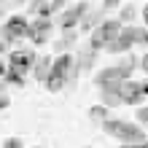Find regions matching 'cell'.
<instances>
[{"instance_id": "1", "label": "cell", "mask_w": 148, "mask_h": 148, "mask_svg": "<svg viewBox=\"0 0 148 148\" xmlns=\"http://www.w3.org/2000/svg\"><path fill=\"white\" fill-rule=\"evenodd\" d=\"M102 132L108 137L119 143H140V140H148L145 137V129L135 121H124V119H105L102 121Z\"/></svg>"}, {"instance_id": "2", "label": "cell", "mask_w": 148, "mask_h": 148, "mask_svg": "<svg viewBox=\"0 0 148 148\" xmlns=\"http://www.w3.org/2000/svg\"><path fill=\"white\" fill-rule=\"evenodd\" d=\"M73 65H75V57L70 54H59L54 57V65H51V73L46 78V89L51 94H57V92H62L67 81H70V70H73Z\"/></svg>"}, {"instance_id": "3", "label": "cell", "mask_w": 148, "mask_h": 148, "mask_svg": "<svg viewBox=\"0 0 148 148\" xmlns=\"http://www.w3.org/2000/svg\"><path fill=\"white\" fill-rule=\"evenodd\" d=\"M121 27H124V22H121V19H105V22L100 24V27H94V30L89 32V46H92L94 51L108 49L110 43L119 38Z\"/></svg>"}, {"instance_id": "4", "label": "cell", "mask_w": 148, "mask_h": 148, "mask_svg": "<svg viewBox=\"0 0 148 148\" xmlns=\"http://www.w3.org/2000/svg\"><path fill=\"white\" fill-rule=\"evenodd\" d=\"M135 65H140V59L129 57V59H124V62H119L113 67H102L100 73H94V84L97 86H102V84H121V81H127V78H132Z\"/></svg>"}, {"instance_id": "5", "label": "cell", "mask_w": 148, "mask_h": 148, "mask_svg": "<svg viewBox=\"0 0 148 148\" xmlns=\"http://www.w3.org/2000/svg\"><path fill=\"white\" fill-rule=\"evenodd\" d=\"M137 43H143V27L124 24V27H121V32H119V38L113 40L105 51H110V54H124V51H129L132 46H137Z\"/></svg>"}, {"instance_id": "6", "label": "cell", "mask_w": 148, "mask_h": 148, "mask_svg": "<svg viewBox=\"0 0 148 148\" xmlns=\"http://www.w3.org/2000/svg\"><path fill=\"white\" fill-rule=\"evenodd\" d=\"M0 35H3L8 43H16V40L27 38V35H30V22H27V16H22V14L8 16V19L0 24Z\"/></svg>"}, {"instance_id": "7", "label": "cell", "mask_w": 148, "mask_h": 148, "mask_svg": "<svg viewBox=\"0 0 148 148\" xmlns=\"http://www.w3.org/2000/svg\"><path fill=\"white\" fill-rule=\"evenodd\" d=\"M86 11H89V3L86 0H78V3H73L70 8H62V14H59V30H75L78 24H81V19L86 16Z\"/></svg>"}, {"instance_id": "8", "label": "cell", "mask_w": 148, "mask_h": 148, "mask_svg": "<svg viewBox=\"0 0 148 148\" xmlns=\"http://www.w3.org/2000/svg\"><path fill=\"white\" fill-rule=\"evenodd\" d=\"M51 27H54L51 16H38V19H32L30 22V35H27V40L32 43V46H43V43L49 40Z\"/></svg>"}, {"instance_id": "9", "label": "cell", "mask_w": 148, "mask_h": 148, "mask_svg": "<svg viewBox=\"0 0 148 148\" xmlns=\"http://www.w3.org/2000/svg\"><path fill=\"white\" fill-rule=\"evenodd\" d=\"M35 62H38V54L32 49H14L11 54H8V65L19 67L22 73H32Z\"/></svg>"}, {"instance_id": "10", "label": "cell", "mask_w": 148, "mask_h": 148, "mask_svg": "<svg viewBox=\"0 0 148 148\" xmlns=\"http://www.w3.org/2000/svg\"><path fill=\"white\" fill-rule=\"evenodd\" d=\"M121 97H124V105H140L148 94H145V89H143V84L127 78V81H121Z\"/></svg>"}, {"instance_id": "11", "label": "cell", "mask_w": 148, "mask_h": 148, "mask_svg": "<svg viewBox=\"0 0 148 148\" xmlns=\"http://www.w3.org/2000/svg\"><path fill=\"white\" fill-rule=\"evenodd\" d=\"M97 92H100V100L105 102L108 108L124 105V97H121V84H102V86H97Z\"/></svg>"}, {"instance_id": "12", "label": "cell", "mask_w": 148, "mask_h": 148, "mask_svg": "<svg viewBox=\"0 0 148 148\" xmlns=\"http://www.w3.org/2000/svg\"><path fill=\"white\" fill-rule=\"evenodd\" d=\"M105 19H108V11H105L102 5H100V8H89L86 16L81 19V24H78V30H81V32H92L94 27H100Z\"/></svg>"}, {"instance_id": "13", "label": "cell", "mask_w": 148, "mask_h": 148, "mask_svg": "<svg viewBox=\"0 0 148 148\" xmlns=\"http://www.w3.org/2000/svg\"><path fill=\"white\" fill-rule=\"evenodd\" d=\"M65 3H67V0H32L30 14H35V16H51V14L62 11Z\"/></svg>"}, {"instance_id": "14", "label": "cell", "mask_w": 148, "mask_h": 148, "mask_svg": "<svg viewBox=\"0 0 148 148\" xmlns=\"http://www.w3.org/2000/svg\"><path fill=\"white\" fill-rule=\"evenodd\" d=\"M51 65H54V59H51L49 54L38 57L35 67H32V78H35V81H40V84H46V78H49V73H51Z\"/></svg>"}, {"instance_id": "15", "label": "cell", "mask_w": 148, "mask_h": 148, "mask_svg": "<svg viewBox=\"0 0 148 148\" xmlns=\"http://www.w3.org/2000/svg\"><path fill=\"white\" fill-rule=\"evenodd\" d=\"M94 57H97V51H94L92 46H86L81 51V57L75 59V67H78V73H89V67L94 65Z\"/></svg>"}, {"instance_id": "16", "label": "cell", "mask_w": 148, "mask_h": 148, "mask_svg": "<svg viewBox=\"0 0 148 148\" xmlns=\"http://www.w3.org/2000/svg\"><path fill=\"white\" fill-rule=\"evenodd\" d=\"M27 73H22L19 67H14V65H8L5 67V75H3V81L8 84V86H24L27 84V78H24Z\"/></svg>"}, {"instance_id": "17", "label": "cell", "mask_w": 148, "mask_h": 148, "mask_svg": "<svg viewBox=\"0 0 148 148\" xmlns=\"http://www.w3.org/2000/svg\"><path fill=\"white\" fill-rule=\"evenodd\" d=\"M89 119H92V121H100V124H102L105 119H110L108 105H105V102H102V105H92V108H89Z\"/></svg>"}, {"instance_id": "18", "label": "cell", "mask_w": 148, "mask_h": 148, "mask_svg": "<svg viewBox=\"0 0 148 148\" xmlns=\"http://www.w3.org/2000/svg\"><path fill=\"white\" fill-rule=\"evenodd\" d=\"M70 43H75V32H73V30H67V32H65V38L57 43V49H59V51H65L67 46H70Z\"/></svg>"}, {"instance_id": "19", "label": "cell", "mask_w": 148, "mask_h": 148, "mask_svg": "<svg viewBox=\"0 0 148 148\" xmlns=\"http://www.w3.org/2000/svg\"><path fill=\"white\" fill-rule=\"evenodd\" d=\"M0 148H24V143H22V137H5Z\"/></svg>"}, {"instance_id": "20", "label": "cell", "mask_w": 148, "mask_h": 148, "mask_svg": "<svg viewBox=\"0 0 148 148\" xmlns=\"http://www.w3.org/2000/svg\"><path fill=\"white\" fill-rule=\"evenodd\" d=\"M8 105H11V97H8V92H5V89H0V113L8 110Z\"/></svg>"}, {"instance_id": "21", "label": "cell", "mask_w": 148, "mask_h": 148, "mask_svg": "<svg viewBox=\"0 0 148 148\" xmlns=\"http://www.w3.org/2000/svg\"><path fill=\"white\" fill-rule=\"evenodd\" d=\"M135 116H137V121H140V124L148 127V108H137V110H135Z\"/></svg>"}, {"instance_id": "22", "label": "cell", "mask_w": 148, "mask_h": 148, "mask_svg": "<svg viewBox=\"0 0 148 148\" xmlns=\"http://www.w3.org/2000/svg\"><path fill=\"white\" fill-rule=\"evenodd\" d=\"M132 16H135V8H132V5H127L124 11H121V22H129Z\"/></svg>"}, {"instance_id": "23", "label": "cell", "mask_w": 148, "mask_h": 148, "mask_svg": "<svg viewBox=\"0 0 148 148\" xmlns=\"http://www.w3.org/2000/svg\"><path fill=\"white\" fill-rule=\"evenodd\" d=\"M119 3L121 0H102V8H105V11H113V8H119Z\"/></svg>"}, {"instance_id": "24", "label": "cell", "mask_w": 148, "mask_h": 148, "mask_svg": "<svg viewBox=\"0 0 148 148\" xmlns=\"http://www.w3.org/2000/svg\"><path fill=\"white\" fill-rule=\"evenodd\" d=\"M121 148H148V140H140V143H121Z\"/></svg>"}, {"instance_id": "25", "label": "cell", "mask_w": 148, "mask_h": 148, "mask_svg": "<svg viewBox=\"0 0 148 148\" xmlns=\"http://www.w3.org/2000/svg\"><path fill=\"white\" fill-rule=\"evenodd\" d=\"M8 46H11V43H8L3 35H0V54H5V51H8Z\"/></svg>"}, {"instance_id": "26", "label": "cell", "mask_w": 148, "mask_h": 148, "mask_svg": "<svg viewBox=\"0 0 148 148\" xmlns=\"http://www.w3.org/2000/svg\"><path fill=\"white\" fill-rule=\"evenodd\" d=\"M140 70H145V73H148V54H145V57H140Z\"/></svg>"}, {"instance_id": "27", "label": "cell", "mask_w": 148, "mask_h": 148, "mask_svg": "<svg viewBox=\"0 0 148 148\" xmlns=\"http://www.w3.org/2000/svg\"><path fill=\"white\" fill-rule=\"evenodd\" d=\"M140 46H148V27H145V24H143V43H140Z\"/></svg>"}, {"instance_id": "28", "label": "cell", "mask_w": 148, "mask_h": 148, "mask_svg": "<svg viewBox=\"0 0 148 148\" xmlns=\"http://www.w3.org/2000/svg\"><path fill=\"white\" fill-rule=\"evenodd\" d=\"M143 22H145V27H148V3H145V8H143Z\"/></svg>"}, {"instance_id": "29", "label": "cell", "mask_w": 148, "mask_h": 148, "mask_svg": "<svg viewBox=\"0 0 148 148\" xmlns=\"http://www.w3.org/2000/svg\"><path fill=\"white\" fill-rule=\"evenodd\" d=\"M5 75V62H0V78Z\"/></svg>"}, {"instance_id": "30", "label": "cell", "mask_w": 148, "mask_h": 148, "mask_svg": "<svg viewBox=\"0 0 148 148\" xmlns=\"http://www.w3.org/2000/svg\"><path fill=\"white\" fill-rule=\"evenodd\" d=\"M143 89H145V94H148V81H143Z\"/></svg>"}, {"instance_id": "31", "label": "cell", "mask_w": 148, "mask_h": 148, "mask_svg": "<svg viewBox=\"0 0 148 148\" xmlns=\"http://www.w3.org/2000/svg\"><path fill=\"white\" fill-rule=\"evenodd\" d=\"M32 148H43V145H32Z\"/></svg>"}, {"instance_id": "32", "label": "cell", "mask_w": 148, "mask_h": 148, "mask_svg": "<svg viewBox=\"0 0 148 148\" xmlns=\"http://www.w3.org/2000/svg\"><path fill=\"white\" fill-rule=\"evenodd\" d=\"M86 148H92V145H86Z\"/></svg>"}]
</instances>
